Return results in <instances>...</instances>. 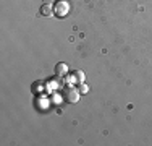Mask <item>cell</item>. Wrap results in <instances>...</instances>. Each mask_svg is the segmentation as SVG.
Masks as SVG:
<instances>
[{
  "label": "cell",
  "mask_w": 152,
  "mask_h": 146,
  "mask_svg": "<svg viewBox=\"0 0 152 146\" xmlns=\"http://www.w3.org/2000/svg\"><path fill=\"white\" fill-rule=\"evenodd\" d=\"M39 13H41L42 16H52V15H53L52 5H49V3H42L41 8H39Z\"/></svg>",
  "instance_id": "277c9868"
},
{
  "label": "cell",
  "mask_w": 152,
  "mask_h": 146,
  "mask_svg": "<svg viewBox=\"0 0 152 146\" xmlns=\"http://www.w3.org/2000/svg\"><path fill=\"white\" fill-rule=\"evenodd\" d=\"M79 91L78 88H73V86H66L61 89V97H63L65 102H68V104H75L76 101L79 99Z\"/></svg>",
  "instance_id": "6da1fadb"
},
{
  "label": "cell",
  "mask_w": 152,
  "mask_h": 146,
  "mask_svg": "<svg viewBox=\"0 0 152 146\" xmlns=\"http://www.w3.org/2000/svg\"><path fill=\"white\" fill-rule=\"evenodd\" d=\"M73 76H76V81L78 83H84V73H83L81 70H76L73 73Z\"/></svg>",
  "instance_id": "8992f818"
},
{
  "label": "cell",
  "mask_w": 152,
  "mask_h": 146,
  "mask_svg": "<svg viewBox=\"0 0 152 146\" xmlns=\"http://www.w3.org/2000/svg\"><path fill=\"white\" fill-rule=\"evenodd\" d=\"M68 73V65L63 63V62H60V63L55 65V75L57 76H65Z\"/></svg>",
  "instance_id": "3957f363"
},
{
  "label": "cell",
  "mask_w": 152,
  "mask_h": 146,
  "mask_svg": "<svg viewBox=\"0 0 152 146\" xmlns=\"http://www.w3.org/2000/svg\"><path fill=\"white\" fill-rule=\"evenodd\" d=\"M78 91H79L81 94H86V93L89 91V86H88V85H84V83H79V86H78Z\"/></svg>",
  "instance_id": "52a82bcc"
},
{
  "label": "cell",
  "mask_w": 152,
  "mask_h": 146,
  "mask_svg": "<svg viewBox=\"0 0 152 146\" xmlns=\"http://www.w3.org/2000/svg\"><path fill=\"white\" fill-rule=\"evenodd\" d=\"M55 13L58 15V16H65V15L68 13V2L66 0H58V2L55 3Z\"/></svg>",
  "instance_id": "7a4b0ae2"
},
{
  "label": "cell",
  "mask_w": 152,
  "mask_h": 146,
  "mask_svg": "<svg viewBox=\"0 0 152 146\" xmlns=\"http://www.w3.org/2000/svg\"><path fill=\"white\" fill-rule=\"evenodd\" d=\"M32 93H44V83L42 81H37V83H34V85H32Z\"/></svg>",
  "instance_id": "5b68a950"
}]
</instances>
